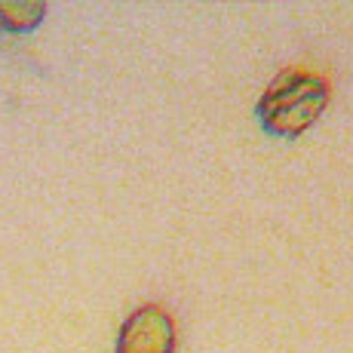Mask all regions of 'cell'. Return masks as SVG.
Wrapping results in <instances>:
<instances>
[{
	"label": "cell",
	"instance_id": "2",
	"mask_svg": "<svg viewBox=\"0 0 353 353\" xmlns=\"http://www.w3.org/2000/svg\"><path fill=\"white\" fill-rule=\"evenodd\" d=\"M117 353H175V323L169 310L145 304L129 314L117 335Z\"/></svg>",
	"mask_w": 353,
	"mask_h": 353
},
{
	"label": "cell",
	"instance_id": "3",
	"mask_svg": "<svg viewBox=\"0 0 353 353\" xmlns=\"http://www.w3.org/2000/svg\"><path fill=\"white\" fill-rule=\"evenodd\" d=\"M43 3L34 0H0V31H28L43 19Z\"/></svg>",
	"mask_w": 353,
	"mask_h": 353
},
{
	"label": "cell",
	"instance_id": "1",
	"mask_svg": "<svg viewBox=\"0 0 353 353\" xmlns=\"http://www.w3.org/2000/svg\"><path fill=\"white\" fill-rule=\"evenodd\" d=\"M329 101V83L310 71H283L258 105L261 126L283 139H295L314 126Z\"/></svg>",
	"mask_w": 353,
	"mask_h": 353
}]
</instances>
